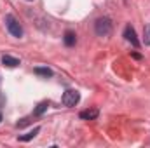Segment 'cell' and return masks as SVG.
<instances>
[{"instance_id": "3", "label": "cell", "mask_w": 150, "mask_h": 148, "mask_svg": "<svg viewBox=\"0 0 150 148\" xmlns=\"http://www.w3.org/2000/svg\"><path fill=\"white\" fill-rule=\"evenodd\" d=\"M79 99H80V94H79L77 91H74V89L65 91V94H63V98H61V101H63L65 106H75V105L79 103Z\"/></svg>"}, {"instance_id": "10", "label": "cell", "mask_w": 150, "mask_h": 148, "mask_svg": "<svg viewBox=\"0 0 150 148\" xmlns=\"http://www.w3.org/2000/svg\"><path fill=\"white\" fill-rule=\"evenodd\" d=\"M47 106H49V103H47V101H42V103H38V105H37V108H35V111H33V113H35L37 117H40L44 111L47 110Z\"/></svg>"}, {"instance_id": "12", "label": "cell", "mask_w": 150, "mask_h": 148, "mask_svg": "<svg viewBox=\"0 0 150 148\" xmlns=\"http://www.w3.org/2000/svg\"><path fill=\"white\" fill-rule=\"evenodd\" d=\"M0 122H2V111H0Z\"/></svg>"}, {"instance_id": "6", "label": "cell", "mask_w": 150, "mask_h": 148, "mask_svg": "<svg viewBox=\"0 0 150 148\" xmlns=\"http://www.w3.org/2000/svg\"><path fill=\"white\" fill-rule=\"evenodd\" d=\"M98 113L100 111L96 110V108H91V110H84L79 113V117L82 118V120H94L96 117H98Z\"/></svg>"}, {"instance_id": "5", "label": "cell", "mask_w": 150, "mask_h": 148, "mask_svg": "<svg viewBox=\"0 0 150 148\" xmlns=\"http://www.w3.org/2000/svg\"><path fill=\"white\" fill-rule=\"evenodd\" d=\"M2 65H4V66H9V68H16V66H19V59L14 58V56L4 54V56H2Z\"/></svg>"}, {"instance_id": "8", "label": "cell", "mask_w": 150, "mask_h": 148, "mask_svg": "<svg viewBox=\"0 0 150 148\" xmlns=\"http://www.w3.org/2000/svg\"><path fill=\"white\" fill-rule=\"evenodd\" d=\"M33 72L37 75H40V77H45V78H47V77H52V70L47 68V66H37Z\"/></svg>"}, {"instance_id": "9", "label": "cell", "mask_w": 150, "mask_h": 148, "mask_svg": "<svg viewBox=\"0 0 150 148\" xmlns=\"http://www.w3.org/2000/svg\"><path fill=\"white\" fill-rule=\"evenodd\" d=\"M38 132H40V127H35L33 131H30V132H26V134L19 136V141H30V140H33V138L37 136Z\"/></svg>"}, {"instance_id": "2", "label": "cell", "mask_w": 150, "mask_h": 148, "mask_svg": "<svg viewBox=\"0 0 150 148\" xmlns=\"http://www.w3.org/2000/svg\"><path fill=\"white\" fill-rule=\"evenodd\" d=\"M5 26H7V30L11 32L12 37H16V38L23 37V26L18 23V19H16L14 16H11V14L5 16Z\"/></svg>"}, {"instance_id": "4", "label": "cell", "mask_w": 150, "mask_h": 148, "mask_svg": "<svg viewBox=\"0 0 150 148\" xmlns=\"http://www.w3.org/2000/svg\"><path fill=\"white\" fill-rule=\"evenodd\" d=\"M124 38H126L127 42H131L133 47H140V40H138L136 32H134V28H133L131 25H127V26L124 28Z\"/></svg>"}, {"instance_id": "11", "label": "cell", "mask_w": 150, "mask_h": 148, "mask_svg": "<svg viewBox=\"0 0 150 148\" xmlns=\"http://www.w3.org/2000/svg\"><path fill=\"white\" fill-rule=\"evenodd\" d=\"M143 44L150 45V25H145L143 28Z\"/></svg>"}, {"instance_id": "7", "label": "cell", "mask_w": 150, "mask_h": 148, "mask_svg": "<svg viewBox=\"0 0 150 148\" xmlns=\"http://www.w3.org/2000/svg\"><path fill=\"white\" fill-rule=\"evenodd\" d=\"M63 42H65V45H68V47H72V45H75V42H77V35H75L74 32H67L65 33V37H63Z\"/></svg>"}, {"instance_id": "1", "label": "cell", "mask_w": 150, "mask_h": 148, "mask_svg": "<svg viewBox=\"0 0 150 148\" xmlns=\"http://www.w3.org/2000/svg\"><path fill=\"white\" fill-rule=\"evenodd\" d=\"M94 32H96V35H100V37L110 35V32H112V21H110L108 18H98L96 23H94Z\"/></svg>"}]
</instances>
